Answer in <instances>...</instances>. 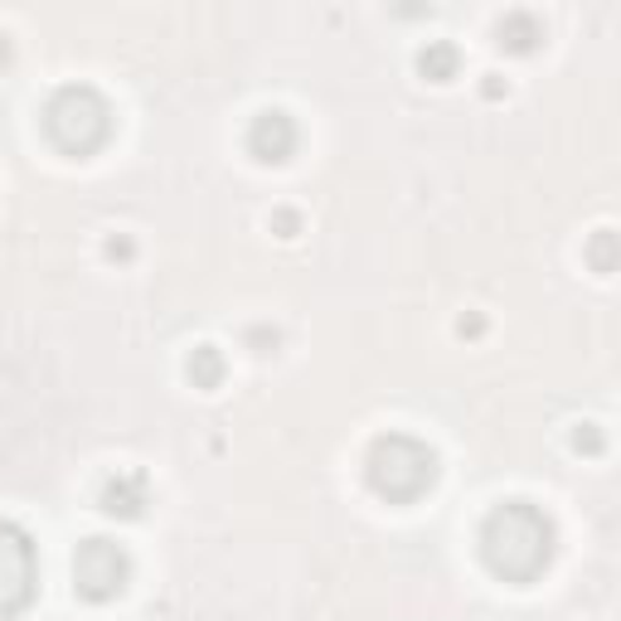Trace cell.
Here are the masks:
<instances>
[{
	"label": "cell",
	"mask_w": 621,
	"mask_h": 621,
	"mask_svg": "<svg viewBox=\"0 0 621 621\" xmlns=\"http://www.w3.org/2000/svg\"><path fill=\"white\" fill-rule=\"evenodd\" d=\"M102 514H112V520H141L151 505V475L147 471H117L108 475V485H102Z\"/></svg>",
	"instance_id": "obj_7"
},
{
	"label": "cell",
	"mask_w": 621,
	"mask_h": 621,
	"mask_svg": "<svg viewBox=\"0 0 621 621\" xmlns=\"http://www.w3.org/2000/svg\"><path fill=\"white\" fill-rule=\"evenodd\" d=\"M364 475H369V491L379 500L413 505L438 481V452L422 438H413V432H384V438H374V447H369Z\"/></svg>",
	"instance_id": "obj_2"
},
{
	"label": "cell",
	"mask_w": 621,
	"mask_h": 621,
	"mask_svg": "<svg viewBox=\"0 0 621 621\" xmlns=\"http://www.w3.org/2000/svg\"><path fill=\"white\" fill-rule=\"evenodd\" d=\"M39 592V553L20 524L0 520V621L20 617Z\"/></svg>",
	"instance_id": "obj_5"
},
{
	"label": "cell",
	"mask_w": 621,
	"mask_h": 621,
	"mask_svg": "<svg viewBox=\"0 0 621 621\" xmlns=\"http://www.w3.org/2000/svg\"><path fill=\"white\" fill-rule=\"evenodd\" d=\"M108 258H131V243H127V238H122V243L112 238V243H108Z\"/></svg>",
	"instance_id": "obj_14"
},
{
	"label": "cell",
	"mask_w": 621,
	"mask_h": 621,
	"mask_svg": "<svg viewBox=\"0 0 621 621\" xmlns=\"http://www.w3.org/2000/svg\"><path fill=\"white\" fill-rule=\"evenodd\" d=\"M457 69H461V54L447 39H428V44L418 49V73L428 78V83H452Z\"/></svg>",
	"instance_id": "obj_8"
},
{
	"label": "cell",
	"mask_w": 621,
	"mask_h": 621,
	"mask_svg": "<svg viewBox=\"0 0 621 621\" xmlns=\"http://www.w3.org/2000/svg\"><path fill=\"white\" fill-rule=\"evenodd\" d=\"M131 583V553L117 544V539H102V534H92L78 544L73 553V588H78V598H88V602H112V598H122Z\"/></svg>",
	"instance_id": "obj_4"
},
{
	"label": "cell",
	"mask_w": 621,
	"mask_h": 621,
	"mask_svg": "<svg viewBox=\"0 0 621 621\" xmlns=\"http://www.w3.org/2000/svg\"><path fill=\"white\" fill-rule=\"evenodd\" d=\"M573 447H578V452H602V432L598 428H578L573 432Z\"/></svg>",
	"instance_id": "obj_12"
},
{
	"label": "cell",
	"mask_w": 621,
	"mask_h": 621,
	"mask_svg": "<svg viewBox=\"0 0 621 621\" xmlns=\"http://www.w3.org/2000/svg\"><path fill=\"white\" fill-rule=\"evenodd\" d=\"M44 137L63 156L88 161L112 141V102L92 83H69L44 102Z\"/></svg>",
	"instance_id": "obj_3"
},
{
	"label": "cell",
	"mask_w": 621,
	"mask_h": 621,
	"mask_svg": "<svg viewBox=\"0 0 621 621\" xmlns=\"http://www.w3.org/2000/svg\"><path fill=\"white\" fill-rule=\"evenodd\" d=\"M6 63H10V39L0 34V69H6Z\"/></svg>",
	"instance_id": "obj_15"
},
{
	"label": "cell",
	"mask_w": 621,
	"mask_h": 621,
	"mask_svg": "<svg viewBox=\"0 0 621 621\" xmlns=\"http://www.w3.org/2000/svg\"><path fill=\"white\" fill-rule=\"evenodd\" d=\"M539 39H544V24H539L530 10H510V16L500 20V44H505L510 54H534Z\"/></svg>",
	"instance_id": "obj_9"
},
{
	"label": "cell",
	"mask_w": 621,
	"mask_h": 621,
	"mask_svg": "<svg viewBox=\"0 0 621 621\" xmlns=\"http://www.w3.org/2000/svg\"><path fill=\"white\" fill-rule=\"evenodd\" d=\"M588 258H592V268H598L602 277L617 268V233L612 229H602L598 238H592V248H588Z\"/></svg>",
	"instance_id": "obj_11"
},
{
	"label": "cell",
	"mask_w": 621,
	"mask_h": 621,
	"mask_svg": "<svg viewBox=\"0 0 621 621\" xmlns=\"http://www.w3.org/2000/svg\"><path fill=\"white\" fill-rule=\"evenodd\" d=\"M223 350L219 345H194L190 360H184V374L194 379V389H219L223 384Z\"/></svg>",
	"instance_id": "obj_10"
},
{
	"label": "cell",
	"mask_w": 621,
	"mask_h": 621,
	"mask_svg": "<svg viewBox=\"0 0 621 621\" xmlns=\"http://www.w3.org/2000/svg\"><path fill=\"white\" fill-rule=\"evenodd\" d=\"M297 141H301V131H297V122L282 108H268V112H258L253 122H248V151H253L262 166L292 161Z\"/></svg>",
	"instance_id": "obj_6"
},
{
	"label": "cell",
	"mask_w": 621,
	"mask_h": 621,
	"mask_svg": "<svg viewBox=\"0 0 621 621\" xmlns=\"http://www.w3.org/2000/svg\"><path fill=\"white\" fill-rule=\"evenodd\" d=\"M553 544L559 530L534 500H500L481 524V559L500 583H534L553 563Z\"/></svg>",
	"instance_id": "obj_1"
},
{
	"label": "cell",
	"mask_w": 621,
	"mask_h": 621,
	"mask_svg": "<svg viewBox=\"0 0 621 621\" xmlns=\"http://www.w3.org/2000/svg\"><path fill=\"white\" fill-rule=\"evenodd\" d=\"M272 223L282 229V238H292V233H297V214H292V209H282V214H277Z\"/></svg>",
	"instance_id": "obj_13"
}]
</instances>
